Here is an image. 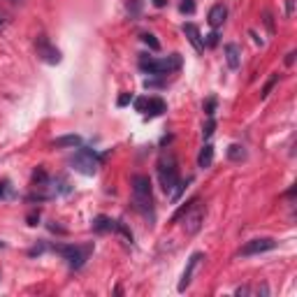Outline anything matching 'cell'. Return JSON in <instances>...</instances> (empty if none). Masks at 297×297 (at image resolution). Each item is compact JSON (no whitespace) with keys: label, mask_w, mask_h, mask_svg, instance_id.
<instances>
[{"label":"cell","mask_w":297,"mask_h":297,"mask_svg":"<svg viewBox=\"0 0 297 297\" xmlns=\"http://www.w3.org/2000/svg\"><path fill=\"white\" fill-rule=\"evenodd\" d=\"M132 202L139 214L154 221V193H151V179L146 174H135L132 177Z\"/></svg>","instance_id":"obj_1"},{"label":"cell","mask_w":297,"mask_h":297,"mask_svg":"<svg viewBox=\"0 0 297 297\" xmlns=\"http://www.w3.org/2000/svg\"><path fill=\"white\" fill-rule=\"evenodd\" d=\"M179 68H181V56L179 54H172L167 58H139V70L146 74H154V77H165V74L177 72Z\"/></svg>","instance_id":"obj_2"},{"label":"cell","mask_w":297,"mask_h":297,"mask_svg":"<svg viewBox=\"0 0 297 297\" xmlns=\"http://www.w3.org/2000/svg\"><path fill=\"white\" fill-rule=\"evenodd\" d=\"M54 251L61 253V256L68 260V267L70 269H81L86 265V260L91 258L93 253V244H68V246H54Z\"/></svg>","instance_id":"obj_3"},{"label":"cell","mask_w":297,"mask_h":297,"mask_svg":"<svg viewBox=\"0 0 297 297\" xmlns=\"http://www.w3.org/2000/svg\"><path fill=\"white\" fill-rule=\"evenodd\" d=\"M100 160H103V158H100V156H97L93 148L79 146V148H77V154L70 158V165H72L77 172L86 174V177H91V174H95V172H97Z\"/></svg>","instance_id":"obj_4"},{"label":"cell","mask_w":297,"mask_h":297,"mask_svg":"<svg viewBox=\"0 0 297 297\" xmlns=\"http://www.w3.org/2000/svg\"><path fill=\"white\" fill-rule=\"evenodd\" d=\"M158 179L167 195L174 193V188H177V183H179V167H177L174 156H163V160H160V165H158Z\"/></svg>","instance_id":"obj_5"},{"label":"cell","mask_w":297,"mask_h":297,"mask_svg":"<svg viewBox=\"0 0 297 297\" xmlns=\"http://www.w3.org/2000/svg\"><path fill=\"white\" fill-rule=\"evenodd\" d=\"M205 216H207V209L205 205H200V200H190L188 209L183 212V230H186V234H195L200 232L202 223H205Z\"/></svg>","instance_id":"obj_6"},{"label":"cell","mask_w":297,"mask_h":297,"mask_svg":"<svg viewBox=\"0 0 297 297\" xmlns=\"http://www.w3.org/2000/svg\"><path fill=\"white\" fill-rule=\"evenodd\" d=\"M35 52H37V56L49 65H58L61 63V58H63L61 56V52L52 44V40H49L46 35H40V37L35 40Z\"/></svg>","instance_id":"obj_7"},{"label":"cell","mask_w":297,"mask_h":297,"mask_svg":"<svg viewBox=\"0 0 297 297\" xmlns=\"http://www.w3.org/2000/svg\"><path fill=\"white\" fill-rule=\"evenodd\" d=\"M272 249H276V241L272 239V237H258V239L246 241L237 256L249 258V256H258V253H267V251H272Z\"/></svg>","instance_id":"obj_8"},{"label":"cell","mask_w":297,"mask_h":297,"mask_svg":"<svg viewBox=\"0 0 297 297\" xmlns=\"http://www.w3.org/2000/svg\"><path fill=\"white\" fill-rule=\"evenodd\" d=\"M202 260H205V256H202V253H193V256L188 258V263H186V269H183V274H181V281H179V292H183L186 288L190 286V281H193L195 269L200 267Z\"/></svg>","instance_id":"obj_9"},{"label":"cell","mask_w":297,"mask_h":297,"mask_svg":"<svg viewBox=\"0 0 297 297\" xmlns=\"http://www.w3.org/2000/svg\"><path fill=\"white\" fill-rule=\"evenodd\" d=\"M181 30H183V35L188 37V42L193 44V49L197 54H202L205 52V40H202V35H200V28L195 26V23H183L181 26Z\"/></svg>","instance_id":"obj_10"},{"label":"cell","mask_w":297,"mask_h":297,"mask_svg":"<svg viewBox=\"0 0 297 297\" xmlns=\"http://www.w3.org/2000/svg\"><path fill=\"white\" fill-rule=\"evenodd\" d=\"M165 100L163 97H146V103H144V116L146 119H154V116H160L165 112Z\"/></svg>","instance_id":"obj_11"},{"label":"cell","mask_w":297,"mask_h":297,"mask_svg":"<svg viewBox=\"0 0 297 297\" xmlns=\"http://www.w3.org/2000/svg\"><path fill=\"white\" fill-rule=\"evenodd\" d=\"M225 61H228L230 70H239L241 65V54L237 44H225Z\"/></svg>","instance_id":"obj_12"},{"label":"cell","mask_w":297,"mask_h":297,"mask_svg":"<svg viewBox=\"0 0 297 297\" xmlns=\"http://www.w3.org/2000/svg\"><path fill=\"white\" fill-rule=\"evenodd\" d=\"M225 17H228L225 5H214L212 10H209V26H212V28H218V26L225 21Z\"/></svg>","instance_id":"obj_13"},{"label":"cell","mask_w":297,"mask_h":297,"mask_svg":"<svg viewBox=\"0 0 297 297\" xmlns=\"http://www.w3.org/2000/svg\"><path fill=\"white\" fill-rule=\"evenodd\" d=\"M91 228L95 230V232H109V230H114L116 228V221H112L109 216H97V218H93V223H91Z\"/></svg>","instance_id":"obj_14"},{"label":"cell","mask_w":297,"mask_h":297,"mask_svg":"<svg viewBox=\"0 0 297 297\" xmlns=\"http://www.w3.org/2000/svg\"><path fill=\"white\" fill-rule=\"evenodd\" d=\"M212 163H214V146L212 144H205L200 156H197V167L205 170V167H212Z\"/></svg>","instance_id":"obj_15"},{"label":"cell","mask_w":297,"mask_h":297,"mask_svg":"<svg viewBox=\"0 0 297 297\" xmlns=\"http://www.w3.org/2000/svg\"><path fill=\"white\" fill-rule=\"evenodd\" d=\"M52 146H70V148L81 146V137H79V135H65V137H56L52 142Z\"/></svg>","instance_id":"obj_16"},{"label":"cell","mask_w":297,"mask_h":297,"mask_svg":"<svg viewBox=\"0 0 297 297\" xmlns=\"http://www.w3.org/2000/svg\"><path fill=\"white\" fill-rule=\"evenodd\" d=\"M228 158L230 160H244L246 158L244 146H239V144H232V146L228 148Z\"/></svg>","instance_id":"obj_17"},{"label":"cell","mask_w":297,"mask_h":297,"mask_svg":"<svg viewBox=\"0 0 297 297\" xmlns=\"http://www.w3.org/2000/svg\"><path fill=\"white\" fill-rule=\"evenodd\" d=\"M142 42L151 49V52H158L160 49V42L156 40V35H151V33H142Z\"/></svg>","instance_id":"obj_18"},{"label":"cell","mask_w":297,"mask_h":297,"mask_svg":"<svg viewBox=\"0 0 297 297\" xmlns=\"http://www.w3.org/2000/svg\"><path fill=\"white\" fill-rule=\"evenodd\" d=\"M179 10H181V14H193L195 12V0H181Z\"/></svg>","instance_id":"obj_19"},{"label":"cell","mask_w":297,"mask_h":297,"mask_svg":"<svg viewBox=\"0 0 297 297\" xmlns=\"http://www.w3.org/2000/svg\"><path fill=\"white\" fill-rule=\"evenodd\" d=\"M214 128H216V121H214V116H209V121H207L205 130H202V135H205V139H209L214 135Z\"/></svg>","instance_id":"obj_20"},{"label":"cell","mask_w":297,"mask_h":297,"mask_svg":"<svg viewBox=\"0 0 297 297\" xmlns=\"http://www.w3.org/2000/svg\"><path fill=\"white\" fill-rule=\"evenodd\" d=\"M139 10H142V0H130V3H128V12H130V17H137Z\"/></svg>","instance_id":"obj_21"},{"label":"cell","mask_w":297,"mask_h":297,"mask_svg":"<svg viewBox=\"0 0 297 297\" xmlns=\"http://www.w3.org/2000/svg\"><path fill=\"white\" fill-rule=\"evenodd\" d=\"M114 230H119V232L121 234H123V237H126V239L128 241H132V232H130V230H128L126 228V223H121V221H116V228Z\"/></svg>","instance_id":"obj_22"},{"label":"cell","mask_w":297,"mask_h":297,"mask_svg":"<svg viewBox=\"0 0 297 297\" xmlns=\"http://www.w3.org/2000/svg\"><path fill=\"white\" fill-rule=\"evenodd\" d=\"M214 112H216V100H214V97H209V100L205 103V114L207 116H214Z\"/></svg>","instance_id":"obj_23"},{"label":"cell","mask_w":297,"mask_h":297,"mask_svg":"<svg viewBox=\"0 0 297 297\" xmlns=\"http://www.w3.org/2000/svg\"><path fill=\"white\" fill-rule=\"evenodd\" d=\"M276 81H279V77L274 74V77H272V79H269L267 84H265V88H263V93H260V95H263V97H267V95H269V91L274 88V84H276Z\"/></svg>","instance_id":"obj_24"},{"label":"cell","mask_w":297,"mask_h":297,"mask_svg":"<svg viewBox=\"0 0 297 297\" xmlns=\"http://www.w3.org/2000/svg\"><path fill=\"white\" fill-rule=\"evenodd\" d=\"M205 44H207V46H216V44H218V33H216V30L207 35V42H205Z\"/></svg>","instance_id":"obj_25"},{"label":"cell","mask_w":297,"mask_h":297,"mask_svg":"<svg viewBox=\"0 0 297 297\" xmlns=\"http://www.w3.org/2000/svg\"><path fill=\"white\" fill-rule=\"evenodd\" d=\"M132 103V95L130 93H123V95L119 97V107H126V105H130Z\"/></svg>","instance_id":"obj_26"},{"label":"cell","mask_w":297,"mask_h":297,"mask_svg":"<svg viewBox=\"0 0 297 297\" xmlns=\"http://www.w3.org/2000/svg\"><path fill=\"white\" fill-rule=\"evenodd\" d=\"M7 193H10V183H7V181H0V200H5Z\"/></svg>","instance_id":"obj_27"},{"label":"cell","mask_w":297,"mask_h":297,"mask_svg":"<svg viewBox=\"0 0 297 297\" xmlns=\"http://www.w3.org/2000/svg\"><path fill=\"white\" fill-rule=\"evenodd\" d=\"M265 26L269 28V33H274V21H272V14H269V12H265Z\"/></svg>","instance_id":"obj_28"},{"label":"cell","mask_w":297,"mask_h":297,"mask_svg":"<svg viewBox=\"0 0 297 297\" xmlns=\"http://www.w3.org/2000/svg\"><path fill=\"white\" fill-rule=\"evenodd\" d=\"M234 295H251V286H239L237 290H234Z\"/></svg>","instance_id":"obj_29"},{"label":"cell","mask_w":297,"mask_h":297,"mask_svg":"<svg viewBox=\"0 0 297 297\" xmlns=\"http://www.w3.org/2000/svg\"><path fill=\"white\" fill-rule=\"evenodd\" d=\"M37 218H40V214H30V216H28V225H37Z\"/></svg>","instance_id":"obj_30"},{"label":"cell","mask_w":297,"mask_h":297,"mask_svg":"<svg viewBox=\"0 0 297 297\" xmlns=\"http://www.w3.org/2000/svg\"><path fill=\"white\" fill-rule=\"evenodd\" d=\"M295 56H297L295 52H290V54H288V56H286V65H292V63H295Z\"/></svg>","instance_id":"obj_31"},{"label":"cell","mask_w":297,"mask_h":297,"mask_svg":"<svg viewBox=\"0 0 297 297\" xmlns=\"http://www.w3.org/2000/svg\"><path fill=\"white\" fill-rule=\"evenodd\" d=\"M251 37H253V42H256V44H263V40L258 37V33H256V30H251Z\"/></svg>","instance_id":"obj_32"},{"label":"cell","mask_w":297,"mask_h":297,"mask_svg":"<svg viewBox=\"0 0 297 297\" xmlns=\"http://www.w3.org/2000/svg\"><path fill=\"white\" fill-rule=\"evenodd\" d=\"M154 5L156 7H163V5H165V0H154Z\"/></svg>","instance_id":"obj_33"},{"label":"cell","mask_w":297,"mask_h":297,"mask_svg":"<svg viewBox=\"0 0 297 297\" xmlns=\"http://www.w3.org/2000/svg\"><path fill=\"white\" fill-rule=\"evenodd\" d=\"M3 23H5V17H3V14H0V26H3Z\"/></svg>","instance_id":"obj_34"},{"label":"cell","mask_w":297,"mask_h":297,"mask_svg":"<svg viewBox=\"0 0 297 297\" xmlns=\"http://www.w3.org/2000/svg\"><path fill=\"white\" fill-rule=\"evenodd\" d=\"M12 3H21V0H12Z\"/></svg>","instance_id":"obj_35"}]
</instances>
